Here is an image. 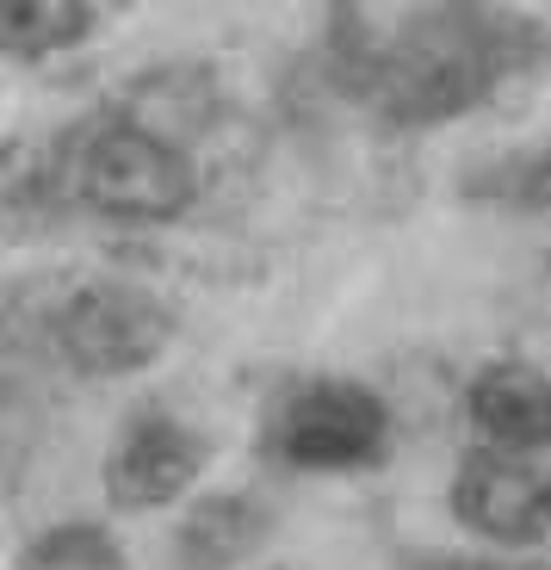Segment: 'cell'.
Here are the masks:
<instances>
[{
	"label": "cell",
	"instance_id": "1",
	"mask_svg": "<svg viewBox=\"0 0 551 570\" xmlns=\"http://www.w3.org/2000/svg\"><path fill=\"white\" fill-rule=\"evenodd\" d=\"M551 50L545 26L502 0H434L372 57V106L396 130H434L495 100Z\"/></svg>",
	"mask_w": 551,
	"mask_h": 570
},
{
	"label": "cell",
	"instance_id": "2",
	"mask_svg": "<svg viewBox=\"0 0 551 570\" xmlns=\"http://www.w3.org/2000/svg\"><path fill=\"white\" fill-rule=\"evenodd\" d=\"M38 168L57 212H87L106 224H174L198 199L186 149L137 118L75 125Z\"/></svg>",
	"mask_w": 551,
	"mask_h": 570
},
{
	"label": "cell",
	"instance_id": "3",
	"mask_svg": "<svg viewBox=\"0 0 551 570\" xmlns=\"http://www.w3.org/2000/svg\"><path fill=\"white\" fill-rule=\"evenodd\" d=\"M43 342L75 379H130L174 342V311L130 279H81L50 304Z\"/></svg>",
	"mask_w": 551,
	"mask_h": 570
},
{
	"label": "cell",
	"instance_id": "4",
	"mask_svg": "<svg viewBox=\"0 0 551 570\" xmlns=\"http://www.w3.org/2000/svg\"><path fill=\"white\" fill-rule=\"evenodd\" d=\"M391 441V410L378 391L354 379H316L292 391L273 415V453L292 471H360L384 459Z\"/></svg>",
	"mask_w": 551,
	"mask_h": 570
},
{
	"label": "cell",
	"instance_id": "5",
	"mask_svg": "<svg viewBox=\"0 0 551 570\" xmlns=\"http://www.w3.org/2000/svg\"><path fill=\"white\" fill-rule=\"evenodd\" d=\"M453 514L490 546H545L551 540V471L533 453L478 446L453 471Z\"/></svg>",
	"mask_w": 551,
	"mask_h": 570
},
{
	"label": "cell",
	"instance_id": "6",
	"mask_svg": "<svg viewBox=\"0 0 551 570\" xmlns=\"http://www.w3.org/2000/svg\"><path fill=\"white\" fill-rule=\"evenodd\" d=\"M198 471H205V441L193 428L161 410H137L106 453V497H112V509L130 514L168 509L198 484Z\"/></svg>",
	"mask_w": 551,
	"mask_h": 570
},
{
	"label": "cell",
	"instance_id": "7",
	"mask_svg": "<svg viewBox=\"0 0 551 570\" xmlns=\"http://www.w3.org/2000/svg\"><path fill=\"white\" fill-rule=\"evenodd\" d=\"M465 415L495 453H545L551 446V379L527 360H495L465 385Z\"/></svg>",
	"mask_w": 551,
	"mask_h": 570
},
{
	"label": "cell",
	"instance_id": "8",
	"mask_svg": "<svg viewBox=\"0 0 551 570\" xmlns=\"http://www.w3.org/2000/svg\"><path fill=\"white\" fill-rule=\"evenodd\" d=\"M267 533L273 514L255 497H205L186 509L174 552H180V570H236L267 546Z\"/></svg>",
	"mask_w": 551,
	"mask_h": 570
},
{
	"label": "cell",
	"instance_id": "9",
	"mask_svg": "<svg viewBox=\"0 0 551 570\" xmlns=\"http://www.w3.org/2000/svg\"><path fill=\"white\" fill-rule=\"evenodd\" d=\"M87 38V0H0V57L38 62Z\"/></svg>",
	"mask_w": 551,
	"mask_h": 570
},
{
	"label": "cell",
	"instance_id": "10",
	"mask_svg": "<svg viewBox=\"0 0 551 570\" xmlns=\"http://www.w3.org/2000/svg\"><path fill=\"white\" fill-rule=\"evenodd\" d=\"M31 570H118V546L106 528L94 521H69V528H50L31 546Z\"/></svg>",
	"mask_w": 551,
	"mask_h": 570
},
{
	"label": "cell",
	"instance_id": "11",
	"mask_svg": "<svg viewBox=\"0 0 551 570\" xmlns=\"http://www.w3.org/2000/svg\"><path fill=\"white\" fill-rule=\"evenodd\" d=\"M514 199L521 205H539V212H551V149L545 156H533L521 168V180H514Z\"/></svg>",
	"mask_w": 551,
	"mask_h": 570
},
{
	"label": "cell",
	"instance_id": "12",
	"mask_svg": "<svg viewBox=\"0 0 551 570\" xmlns=\"http://www.w3.org/2000/svg\"><path fill=\"white\" fill-rule=\"evenodd\" d=\"M521 570H551V552H539V558H527Z\"/></svg>",
	"mask_w": 551,
	"mask_h": 570
}]
</instances>
